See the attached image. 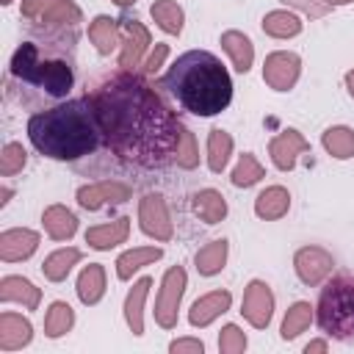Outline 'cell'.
<instances>
[{
  "label": "cell",
  "mask_w": 354,
  "mask_h": 354,
  "mask_svg": "<svg viewBox=\"0 0 354 354\" xmlns=\"http://www.w3.org/2000/svg\"><path fill=\"white\" fill-rule=\"evenodd\" d=\"M105 147L136 169H166L177 160L183 124L160 102L155 88L130 72H119L91 91Z\"/></svg>",
  "instance_id": "6da1fadb"
},
{
  "label": "cell",
  "mask_w": 354,
  "mask_h": 354,
  "mask_svg": "<svg viewBox=\"0 0 354 354\" xmlns=\"http://www.w3.org/2000/svg\"><path fill=\"white\" fill-rule=\"evenodd\" d=\"M75 28H39V36L25 39L11 55L6 80L8 97L33 111L64 102L75 86Z\"/></svg>",
  "instance_id": "7a4b0ae2"
},
{
  "label": "cell",
  "mask_w": 354,
  "mask_h": 354,
  "mask_svg": "<svg viewBox=\"0 0 354 354\" xmlns=\"http://www.w3.org/2000/svg\"><path fill=\"white\" fill-rule=\"evenodd\" d=\"M28 138L44 158L69 163L94 155L105 144L102 122L91 94L36 111L28 122Z\"/></svg>",
  "instance_id": "3957f363"
},
{
  "label": "cell",
  "mask_w": 354,
  "mask_h": 354,
  "mask_svg": "<svg viewBox=\"0 0 354 354\" xmlns=\"http://www.w3.org/2000/svg\"><path fill=\"white\" fill-rule=\"evenodd\" d=\"M160 88L194 116H216L232 100L227 66L207 50L183 53L160 80Z\"/></svg>",
  "instance_id": "277c9868"
},
{
  "label": "cell",
  "mask_w": 354,
  "mask_h": 354,
  "mask_svg": "<svg viewBox=\"0 0 354 354\" xmlns=\"http://www.w3.org/2000/svg\"><path fill=\"white\" fill-rule=\"evenodd\" d=\"M318 326L340 343L354 340V274H337L324 285L318 296Z\"/></svg>",
  "instance_id": "5b68a950"
},
{
  "label": "cell",
  "mask_w": 354,
  "mask_h": 354,
  "mask_svg": "<svg viewBox=\"0 0 354 354\" xmlns=\"http://www.w3.org/2000/svg\"><path fill=\"white\" fill-rule=\"evenodd\" d=\"M22 17L47 30L77 28L80 11L72 0H22Z\"/></svg>",
  "instance_id": "8992f818"
},
{
  "label": "cell",
  "mask_w": 354,
  "mask_h": 354,
  "mask_svg": "<svg viewBox=\"0 0 354 354\" xmlns=\"http://www.w3.org/2000/svg\"><path fill=\"white\" fill-rule=\"evenodd\" d=\"M183 290H185V271L180 266L169 268L166 277H163V288H160V296H158V304H155V318L160 326L171 329L177 324V304L183 299Z\"/></svg>",
  "instance_id": "52a82bcc"
},
{
  "label": "cell",
  "mask_w": 354,
  "mask_h": 354,
  "mask_svg": "<svg viewBox=\"0 0 354 354\" xmlns=\"http://www.w3.org/2000/svg\"><path fill=\"white\" fill-rule=\"evenodd\" d=\"M263 77L271 88L288 91L299 77V58L293 53H271L263 66Z\"/></svg>",
  "instance_id": "ba28073f"
},
{
  "label": "cell",
  "mask_w": 354,
  "mask_h": 354,
  "mask_svg": "<svg viewBox=\"0 0 354 354\" xmlns=\"http://www.w3.org/2000/svg\"><path fill=\"white\" fill-rule=\"evenodd\" d=\"M271 310H274V296H271L268 285L260 282V279H254V282L246 288V293H243V310H241V313L249 318L252 326L263 329V326L271 321Z\"/></svg>",
  "instance_id": "9c48e42d"
},
{
  "label": "cell",
  "mask_w": 354,
  "mask_h": 354,
  "mask_svg": "<svg viewBox=\"0 0 354 354\" xmlns=\"http://www.w3.org/2000/svg\"><path fill=\"white\" fill-rule=\"evenodd\" d=\"M138 216H141V230L147 235H155L160 241L171 238V224H169V216H166V205H163V199L158 194H147L141 199Z\"/></svg>",
  "instance_id": "30bf717a"
},
{
  "label": "cell",
  "mask_w": 354,
  "mask_h": 354,
  "mask_svg": "<svg viewBox=\"0 0 354 354\" xmlns=\"http://www.w3.org/2000/svg\"><path fill=\"white\" fill-rule=\"evenodd\" d=\"M332 266H335L332 257L318 246L299 249V254H296V274L304 285H318L332 271Z\"/></svg>",
  "instance_id": "8fae6325"
},
{
  "label": "cell",
  "mask_w": 354,
  "mask_h": 354,
  "mask_svg": "<svg viewBox=\"0 0 354 354\" xmlns=\"http://www.w3.org/2000/svg\"><path fill=\"white\" fill-rule=\"evenodd\" d=\"M39 246V235L33 230H3L0 232V257L6 263H17V260H25L36 252Z\"/></svg>",
  "instance_id": "7c38bea8"
},
{
  "label": "cell",
  "mask_w": 354,
  "mask_h": 354,
  "mask_svg": "<svg viewBox=\"0 0 354 354\" xmlns=\"http://www.w3.org/2000/svg\"><path fill=\"white\" fill-rule=\"evenodd\" d=\"M307 149H310V144L299 136V130H285L282 136H277L271 141V160H274L277 169L288 171V169H293L296 155L299 152H307Z\"/></svg>",
  "instance_id": "4fadbf2b"
},
{
  "label": "cell",
  "mask_w": 354,
  "mask_h": 354,
  "mask_svg": "<svg viewBox=\"0 0 354 354\" xmlns=\"http://www.w3.org/2000/svg\"><path fill=\"white\" fill-rule=\"evenodd\" d=\"M30 337H33V329L22 315H17V313L0 315V351H17V348L28 346Z\"/></svg>",
  "instance_id": "5bb4252c"
},
{
  "label": "cell",
  "mask_w": 354,
  "mask_h": 354,
  "mask_svg": "<svg viewBox=\"0 0 354 354\" xmlns=\"http://www.w3.org/2000/svg\"><path fill=\"white\" fill-rule=\"evenodd\" d=\"M127 185L122 183H100V185H88V188H80L77 191V202L86 207V210H97L108 202H124L127 199Z\"/></svg>",
  "instance_id": "9a60e30c"
},
{
  "label": "cell",
  "mask_w": 354,
  "mask_h": 354,
  "mask_svg": "<svg viewBox=\"0 0 354 354\" xmlns=\"http://www.w3.org/2000/svg\"><path fill=\"white\" fill-rule=\"evenodd\" d=\"M39 288H33V282H28L25 277H3L0 279V299L3 301H17L28 310H36L39 304Z\"/></svg>",
  "instance_id": "2e32d148"
},
{
  "label": "cell",
  "mask_w": 354,
  "mask_h": 354,
  "mask_svg": "<svg viewBox=\"0 0 354 354\" xmlns=\"http://www.w3.org/2000/svg\"><path fill=\"white\" fill-rule=\"evenodd\" d=\"M122 30H124V53H122V66L133 69L144 53V47L149 44V33L136 22V19H122Z\"/></svg>",
  "instance_id": "e0dca14e"
},
{
  "label": "cell",
  "mask_w": 354,
  "mask_h": 354,
  "mask_svg": "<svg viewBox=\"0 0 354 354\" xmlns=\"http://www.w3.org/2000/svg\"><path fill=\"white\" fill-rule=\"evenodd\" d=\"M41 221H44L47 235L55 238V241H66V238H72L75 230H77V218H75L64 205H53V207H47L44 216H41Z\"/></svg>",
  "instance_id": "ac0fdd59"
},
{
  "label": "cell",
  "mask_w": 354,
  "mask_h": 354,
  "mask_svg": "<svg viewBox=\"0 0 354 354\" xmlns=\"http://www.w3.org/2000/svg\"><path fill=\"white\" fill-rule=\"evenodd\" d=\"M227 307H230V293H227V290L207 293V296H202V299L191 307V324H194V326H205V324H210L218 313H224Z\"/></svg>",
  "instance_id": "d6986e66"
},
{
  "label": "cell",
  "mask_w": 354,
  "mask_h": 354,
  "mask_svg": "<svg viewBox=\"0 0 354 354\" xmlns=\"http://www.w3.org/2000/svg\"><path fill=\"white\" fill-rule=\"evenodd\" d=\"M105 293V271L102 266L91 263L88 268H83L80 279H77V296L83 304H97Z\"/></svg>",
  "instance_id": "ffe728a7"
},
{
  "label": "cell",
  "mask_w": 354,
  "mask_h": 354,
  "mask_svg": "<svg viewBox=\"0 0 354 354\" xmlns=\"http://www.w3.org/2000/svg\"><path fill=\"white\" fill-rule=\"evenodd\" d=\"M288 205H290L288 191L279 188V185H271V188H266V191L257 196V202H254V213H257L260 218H279V216H285Z\"/></svg>",
  "instance_id": "44dd1931"
},
{
  "label": "cell",
  "mask_w": 354,
  "mask_h": 354,
  "mask_svg": "<svg viewBox=\"0 0 354 354\" xmlns=\"http://www.w3.org/2000/svg\"><path fill=\"white\" fill-rule=\"evenodd\" d=\"M127 238V218H116L111 224H102V227H91L86 232V241L94 246V249H111L116 243H122Z\"/></svg>",
  "instance_id": "7402d4cb"
},
{
  "label": "cell",
  "mask_w": 354,
  "mask_h": 354,
  "mask_svg": "<svg viewBox=\"0 0 354 354\" xmlns=\"http://www.w3.org/2000/svg\"><path fill=\"white\" fill-rule=\"evenodd\" d=\"M221 44L224 50L232 55V64L238 72H249L252 66V58H254V50H252V41L243 36V33H235V30H227L221 36Z\"/></svg>",
  "instance_id": "603a6c76"
},
{
  "label": "cell",
  "mask_w": 354,
  "mask_h": 354,
  "mask_svg": "<svg viewBox=\"0 0 354 354\" xmlns=\"http://www.w3.org/2000/svg\"><path fill=\"white\" fill-rule=\"evenodd\" d=\"M194 210H196V216L202 218V221H207V224H216V221H221L224 218V213H227V202H224V196L218 194V191H199L196 196H194Z\"/></svg>",
  "instance_id": "cb8c5ba5"
},
{
  "label": "cell",
  "mask_w": 354,
  "mask_h": 354,
  "mask_svg": "<svg viewBox=\"0 0 354 354\" xmlns=\"http://www.w3.org/2000/svg\"><path fill=\"white\" fill-rule=\"evenodd\" d=\"M75 324V313L66 301H53L50 310H47V318H44V335L47 337H61L72 329Z\"/></svg>",
  "instance_id": "d4e9b609"
},
{
  "label": "cell",
  "mask_w": 354,
  "mask_h": 354,
  "mask_svg": "<svg viewBox=\"0 0 354 354\" xmlns=\"http://www.w3.org/2000/svg\"><path fill=\"white\" fill-rule=\"evenodd\" d=\"M77 260H80V252H77V249H58V252H53V254L44 260L41 271H44V277H47L50 282H61V279H66L69 268H72Z\"/></svg>",
  "instance_id": "484cf974"
},
{
  "label": "cell",
  "mask_w": 354,
  "mask_h": 354,
  "mask_svg": "<svg viewBox=\"0 0 354 354\" xmlns=\"http://www.w3.org/2000/svg\"><path fill=\"white\" fill-rule=\"evenodd\" d=\"M149 285H152L149 277L138 279V282L133 285L127 301H124V313H127V324H130L133 335H141V332H144V324H141V304H144V296H147V288H149Z\"/></svg>",
  "instance_id": "4316f807"
},
{
  "label": "cell",
  "mask_w": 354,
  "mask_h": 354,
  "mask_svg": "<svg viewBox=\"0 0 354 354\" xmlns=\"http://www.w3.org/2000/svg\"><path fill=\"white\" fill-rule=\"evenodd\" d=\"M263 30L268 36H277V39H285V36H296L301 30V22L296 14H288V11H271L266 19H263Z\"/></svg>",
  "instance_id": "83f0119b"
},
{
  "label": "cell",
  "mask_w": 354,
  "mask_h": 354,
  "mask_svg": "<svg viewBox=\"0 0 354 354\" xmlns=\"http://www.w3.org/2000/svg\"><path fill=\"white\" fill-rule=\"evenodd\" d=\"M88 39L97 44V50L102 55H108L113 47H116V19L111 17H97L91 25H88Z\"/></svg>",
  "instance_id": "f1b7e54d"
},
{
  "label": "cell",
  "mask_w": 354,
  "mask_h": 354,
  "mask_svg": "<svg viewBox=\"0 0 354 354\" xmlns=\"http://www.w3.org/2000/svg\"><path fill=\"white\" fill-rule=\"evenodd\" d=\"M310 321H313V307H310L307 301H296V304L288 310V315H285L282 337H285V340H293L299 332H304V329L310 326Z\"/></svg>",
  "instance_id": "f546056e"
},
{
  "label": "cell",
  "mask_w": 354,
  "mask_h": 354,
  "mask_svg": "<svg viewBox=\"0 0 354 354\" xmlns=\"http://www.w3.org/2000/svg\"><path fill=\"white\" fill-rule=\"evenodd\" d=\"M152 17L166 33H180L183 30V8L174 0H158L152 6Z\"/></svg>",
  "instance_id": "4dcf8cb0"
},
{
  "label": "cell",
  "mask_w": 354,
  "mask_h": 354,
  "mask_svg": "<svg viewBox=\"0 0 354 354\" xmlns=\"http://www.w3.org/2000/svg\"><path fill=\"white\" fill-rule=\"evenodd\" d=\"M230 149H232V138L224 133V130H210V138H207V163L213 171H221L227 166V158H230Z\"/></svg>",
  "instance_id": "1f68e13d"
},
{
  "label": "cell",
  "mask_w": 354,
  "mask_h": 354,
  "mask_svg": "<svg viewBox=\"0 0 354 354\" xmlns=\"http://www.w3.org/2000/svg\"><path fill=\"white\" fill-rule=\"evenodd\" d=\"M224 257H227V241H213V243H207V246L196 254V268H199V274L210 277V274L221 271Z\"/></svg>",
  "instance_id": "d6a6232c"
},
{
  "label": "cell",
  "mask_w": 354,
  "mask_h": 354,
  "mask_svg": "<svg viewBox=\"0 0 354 354\" xmlns=\"http://www.w3.org/2000/svg\"><path fill=\"white\" fill-rule=\"evenodd\" d=\"M163 252L160 249H130V252H124L119 260H116V274H119V279H130V274L136 271V268H141L144 263H149V260H158Z\"/></svg>",
  "instance_id": "836d02e7"
},
{
  "label": "cell",
  "mask_w": 354,
  "mask_h": 354,
  "mask_svg": "<svg viewBox=\"0 0 354 354\" xmlns=\"http://www.w3.org/2000/svg\"><path fill=\"white\" fill-rule=\"evenodd\" d=\"M324 147L335 158H351L354 155V133L348 127H329L324 133Z\"/></svg>",
  "instance_id": "e575fe53"
},
{
  "label": "cell",
  "mask_w": 354,
  "mask_h": 354,
  "mask_svg": "<svg viewBox=\"0 0 354 354\" xmlns=\"http://www.w3.org/2000/svg\"><path fill=\"white\" fill-rule=\"evenodd\" d=\"M25 160H28V152L22 149V144L8 141V144L3 147V152H0V174H3V177H11V174L22 171Z\"/></svg>",
  "instance_id": "d590c367"
},
{
  "label": "cell",
  "mask_w": 354,
  "mask_h": 354,
  "mask_svg": "<svg viewBox=\"0 0 354 354\" xmlns=\"http://www.w3.org/2000/svg\"><path fill=\"white\" fill-rule=\"evenodd\" d=\"M260 177H263V166H260L252 155H243V158H241V163H238V169L232 171V183H235L238 188H241V185L246 188V185L257 183Z\"/></svg>",
  "instance_id": "8d00e7d4"
},
{
  "label": "cell",
  "mask_w": 354,
  "mask_h": 354,
  "mask_svg": "<svg viewBox=\"0 0 354 354\" xmlns=\"http://www.w3.org/2000/svg\"><path fill=\"white\" fill-rule=\"evenodd\" d=\"M218 348L221 351H227V354H235V351H243L246 348V337H243V332L238 329V326H224L221 329V337H218Z\"/></svg>",
  "instance_id": "74e56055"
},
{
  "label": "cell",
  "mask_w": 354,
  "mask_h": 354,
  "mask_svg": "<svg viewBox=\"0 0 354 354\" xmlns=\"http://www.w3.org/2000/svg\"><path fill=\"white\" fill-rule=\"evenodd\" d=\"M177 163H180V166H185V169H191V166L196 163L194 138H191V133H188L185 127L180 130V149H177Z\"/></svg>",
  "instance_id": "f35d334b"
},
{
  "label": "cell",
  "mask_w": 354,
  "mask_h": 354,
  "mask_svg": "<svg viewBox=\"0 0 354 354\" xmlns=\"http://www.w3.org/2000/svg\"><path fill=\"white\" fill-rule=\"evenodd\" d=\"M171 351H199L202 354V343L199 340H174Z\"/></svg>",
  "instance_id": "ab89813d"
},
{
  "label": "cell",
  "mask_w": 354,
  "mask_h": 354,
  "mask_svg": "<svg viewBox=\"0 0 354 354\" xmlns=\"http://www.w3.org/2000/svg\"><path fill=\"white\" fill-rule=\"evenodd\" d=\"M166 53H169V50H166V44H158V50H155V55H152V58L147 61V72H155V69L160 66V61L166 58Z\"/></svg>",
  "instance_id": "60d3db41"
},
{
  "label": "cell",
  "mask_w": 354,
  "mask_h": 354,
  "mask_svg": "<svg viewBox=\"0 0 354 354\" xmlns=\"http://www.w3.org/2000/svg\"><path fill=\"white\" fill-rule=\"evenodd\" d=\"M310 351H326V343H324V340H315V343L307 346V354H310Z\"/></svg>",
  "instance_id": "b9f144b4"
},
{
  "label": "cell",
  "mask_w": 354,
  "mask_h": 354,
  "mask_svg": "<svg viewBox=\"0 0 354 354\" xmlns=\"http://www.w3.org/2000/svg\"><path fill=\"white\" fill-rule=\"evenodd\" d=\"M346 83H348V91H351V97H354V72L346 75Z\"/></svg>",
  "instance_id": "7bdbcfd3"
},
{
  "label": "cell",
  "mask_w": 354,
  "mask_h": 354,
  "mask_svg": "<svg viewBox=\"0 0 354 354\" xmlns=\"http://www.w3.org/2000/svg\"><path fill=\"white\" fill-rule=\"evenodd\" d=\"M113 3H119V6H130V3H136V0H113Z\"/></svg>",
  "instance_id": "ee69618b"
},
{
  "label": "cell",
  "mask_w": 354,
  "mask_h": 354,
  "mask_svg": "<svg viewBox=\"0 0 354 354\" xmlns=\"http://www.w3.org/2000/svg\"><path fill=\"white\" fill-rule=\"evenodd\" d=\"M326 3H335V6H340V3H351V0H326Z\"/></svg>",
  "instance_id": "f6af8a7d"
},
{
  "label": "cell",
  "mask_w": 354,
  "mask_h": 354,
  "mask_svg": "<svg viewBox=\"0 0 354 354\" xmlns=\"http://www.w3.org/2000/svg\"><path fill=\"white\" fill-rule=\"evenodd\" d=\"M0 3H3V6H8V3H11V0H0Z\"/></svg>",
  "instance_id": "bcb514c9"
}]
</instances>
